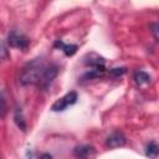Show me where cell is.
<instances>
[{"label": "cell", "instance_id": "6da1fadb", "mask_svg": "<svg viewBox=\"0 0 159 159\" xmlns=\"http://www.w3.org/2000/svg\"><path fill=\"white\" fill-rule=\"evenodd\" d=\"M46 65L40 58H35L29 62L26 66L22 67L19 75V83L21 86H30V84H39L41 76L45 71Z\"/></svg>", "mask_w": 159, "mask_h": 159}, {"label": "cell", "instance_id": "7a4b0ae2", "mask_svg": "<svg viewBox=\"0 0 159 159\" xmlns=\"http://www.w3.org/2000/svg\"><path fill=\"white\" fill-rule=\"evenodd\" d=\"M78 99V94L76 91H71L68 93H66L63 97L58 98L52 106H51V111L52 112H62L65 109H67L68 107L73 106Z\"/></svg>", "mask_w": 159, "mask_h": 159}, {"label": "cell", "instance_id": "3957f363", "mask_svg": "<svg viewBox=\"0 0 159 159\" xmlns=\"http://www.w3.org/2000/svg\"><path fill=\"white\" fill-rule=\"evenodd\" d=\"M58 71H60L58 66H56V65H53V63H51V65H46L45 71H43V73H42V76H41L40 82H39V87H40V89L46 91V89L50 87V84L53 82V80L57 77Z\"/></svg>", "mask_w": 159, "mask_h": 159}, {"label": "cell", "instance_id": "277c9868", "mask_svg": "<svg viewBox=\"0 0 159 159\" xmlns=\"http://www.w3.org/2000/svg\"><path fill=\"white\" fill-rule=\"evenodd\" d=\"M6 43L9 45V47H14V48H20V50H26L30 45V40L27 36H25L24 34H20L17 31H11L7 35L6 39Z\"/></svg>", "mask_w": 159, "mask_h": 159}, {"label": "cell", "instance_id": "5b68a950", "mask_svg": "<svg viewBox=\"0 0 159 159\" xmlns=\"http://www.w3.org/2000/svg\"><path fill=\"white\" fill-rule=\"evenodd\" d=\"M125 143H127V138L119 130L111 133L106 139V145L108 148H119V147H123Z\"/></svg>", "mask_w": 159, "mask_h": 159}, {"label": "cell", "instance_id": "8992f818", "mask_svg": "<svg viewBox=\"0 0 159 159\" xmlns=\"http://www.w3.org/2000/svg\"><path fill=\"white\" fill-rule=\"evenodd\" d=\"M96 149L93 145L89 144H83V145H77L73 148V155L77 159H88L94 154Z\"/></svg>", "mask_w": 159, "mask_h": 159}, {"label": "cell", "instance_id": "52a82bcc", "mask_svg": "<svg viewBox=\"0 0 159 159\" xmlns=\"http://www.w3.org/2000/svg\"><path fill=\"white\" fill-rule=\"evenodd\" d=\"M83 62H84V65L89 66L91 68H94V67L104 66L106 60H104L102 56H99V55H97V53H94V52H91V53H87V55L84 56Z\"/></svg>", "mask_w": 159, "mask_h": 159}, {"label": "cell", "instance_id": "ba28073f", "mask_svg": "<svg viewBox=\"0 0 159 159\" xmlns=\"http://www.w3.org/2000/svg\"><path fill=\"white\" fill-rule=\"evenodd\" d=\"M106 73V67L101 66V67H94L91 68L89 71H87L83 76H82V81H89V80H96V78H101L103 77Z\"/></svg>", "mask_w": 159, "mask_h": 159}, {"label": "cell", "instance_id": "9c48e42d", "mask_svg": "<svg viewBox=\"0 0 159 159\" xmlns=\"http://www.w3.org/2000/svg\"><path fill=\"white\" fill-rule=\"evenodd\" d=\"M53 46L57 47V48H60V50H62L66 56H73L77 52V48H78L77 45H68V43H65L61 40H57Z\"/></svg>", "mask_w": 159, "mask_h": 159}, {"label": "cell", "instance_id": "30bf717a", "mask_svg": "<svg viewBox=\"0 0 159 159\" xmlns=\"http://www.w3.org/2000/svg\"><path fill=\"white\" fill-rule=\"evenodd\" d=\"M14 122H15V124L17 125L19 129H21L22 132L26 130V122H25L22 111H21V108H20L19 106H16L15 109H14Z\"/></svg>", "mask_w": 159, "mask_h": 159}, {"label": "cell", "instance_id": "8fae6325", "mask_svg": "<svg viewBox=\"0 0 159 159\" xmlns=\"http://www.w3.org/2000/svg\"><path fill=\"white\" fill-rule=\"evenodd\" d=\"M145 155L149 157L150 159H155L159 155V145L152 140L145 145Z\"/></svg>", "mask_w": 159, "mask_h": 159}, {"label": "cell", "instance_id": "7c38bea8", "mask_svg": "<svg viewBox=\"0 0 159 159\" xmlns=\"http://www.w3.org/2000/svg\"><path fill=\"white\" fill-rule=\"evenodd\" d=\"M134 81L138 86H143V84H148L150 82V76L144 72V71H137L134 73Z\"/></svg>", "mask_w": 159, "mask_h": 159}, {"label": "cell", "instance_id": "4fadbf2b", "mask_svg": "<svg viewBox=\"0 0 159 159\" xmlns=\"http://www.w3.org/2000/svg\"><path fill=\"white\" fill-rule=\"evenodd\" d=\"M9 45L6 43V41H2L1 42V58L2 61H6L10 58V52H9Z\"/></svg>", "mask_w": 159, "mask_h": 159}, {"label": "cell", "instance_id": "5bb4252c", "mask_svg": "<svg viewBox=\"0 0 159 159\" xmlns=\"http://www.w3.org/2000/svg\"><path fill=\"white\" fill-rule=\"evenodd\" d=\"M124 73H127V68L125 67H116V68H112L109 71V75L112 77H120Z\"/></svg>", "mask_w": 159, "mask_h": 159}, {"label": "cell", "instance_id": "9a60e30c", "mask_svg": "<svg viewBox=\"0 0 159 159\" xmlns=\"http://www.w3.org/2000/svg\"><path fill=\"white\" fill-rule=\"evenodd\" d=\"M150 31H152L154 39L159 42V21H158V22H152V24H150Z\"/></svg>", "mask_w": 159, "mask_h": 159}, {"label": "cell", "instance_id": "2e32d148", "mask_svg": "<svg viewBox=\"0 0 159 159\" xmlns=\"http://www.w3.org/2000/svg\"><path fill=\"white\" fill-rule=\"evenodd\" d=\"M7 112V106H6V98H5V92H1V118H5Z\"/></svg>", "mask_w": 159, "mask_h": 159}, {"label": "cell", "instance_id": "e0dca14e", "mask_svg": "<svg viewBox=\"0 0 159 159\" xmlns=\"http://www.w3.org/2000/svg\"><path fill=\"white\" fill-rule=\"evenodd\" d=\"M39 159H53V158H52V155L50 153H42Z\"/></svg>", "mask_w": 159, "mask_h": 159}]
</instances>
